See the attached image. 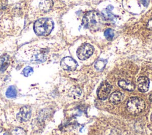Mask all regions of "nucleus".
<instances>
[{"label":"nucleus","instance_id":"nucleus-1","mask_svg":"<svg viewBox=\"0 0 152 135\" xmlns=\"http://www.w3.org/2000/svg\"><path fill=\"white\" fill-rule=\"evenodd\" d=\"M82 23L85 28L96 31L103 26L104 17L99 12L91 11L85 14L83 18Z\"/></svg>","mask_w":152,"mask_h":135},{"label":"nucleus","instance_id":"nucleus-2","mask_svg":"<svg viewBox=\"0 0 152 135\" xmlns=\"http://www.w3.org/2000/svg\"><path fill=\"white\" fill-rule=\"evenodd\" d=\"M53 28V21L49 18H42L37 20L34 24V31L38 36L49 35Z\"/></svg>","mask_w":152,"mask_h":135},{"label":"nucleus","instance_id":"nucleus-3","mask_svg":"<svg viewBox=\"0 0 152 135\" xmlns=\"http://www.w3.org/2000/svg\"><path fill=\"white\" fill-rule=\"evenodd\" d=\"M145 107L144 101L138 97H131L126 102L127 111L132 115H137L141 112Z\"/></svg>","mask_w":152,"mask_h":135},{"label":"nucleus","instance_id":"nucleus-4","mask_svg":"<svg viewBox=\"0 0 152 135\" xmlns=\"http://www.w3.org/2000/svg\"><path fill=\"white\" fill-rule=\"evenodd\" d=\"M93 46L88 43L82 44L77 51V55L79 59L83 60L90 57L93 53Z\"/></svg>","mask_w":152,"mask_h":135},{"label":"nucleus","instance_id":"nucleus-5","mask_svg":"<svg viewBox=\"0 0 152 135\" xmlns=\"http://www.w3.org/2000/svg\"><path fill=\"white\" fill-rule=\"evenodd\" d=\"M112 89V86L106 81L103 82L97 91V94L100 99L104 100L106 99Z\"/></svg>","mask_w":152,"mask_h":135},{"label":"nucleus","instance_id":"nucleus-6","mask_svg":"<svg viewBox=\"0 0 152 135\" xmlns=\"http://www.w3.org/2000/svg\"><path fill=\"white\" fill-rule=\"evenodd\" d=\"M78 66L77 62L72 57L67 56L64 57L61 61V66L66 70H74Z\"/></svg>","mask_w":152,"mask_h":135},{"label":"nucleus","instance_id":"nucleus-7","mask_svg":"<svg viewBox=\"0 0 152 135\" xmlns=\"http://www.w3.org/2000/svg\"><path fill=\"white\" fill-rule=\"evenodd\" d=\"M31 108L29 106L25 105L20 109L19 112L17 114L16 118L20 122H25L30 120L31 117Z\"/></svg>","mask_w":152,"mask_h":135},{"label":"nucleus","instance_id":"nucleus-8","mask_svg":"<svg viewBox=\"0 0 152 135\" xmlns=\"http://www.w3.org/2000/svg\"><path fill=\"white\" fill-rule=\"evenodd\" d=\"M138 90L141 92H145L148 90L150 81L145 76H140L137 80Z\"/></svg>","mask_w":152,"mask_h":135},{"label":"nucleus","instance_id":"nucleus-9","mask_svg":"<svg viewBox=\"0 0 152 135\" xmlns=\"http://www.w3.org/2000/svg\"><path fill=\"white\" fill-rule=\"evenodd\" d=\"M10 65V57L7 54L0 56V73L4 72Z\"/></svg>","mask_w":152,"mask_h":135},{"label":"nucleus","instance_id":"nucleus-10","mask_svg":"<svg viewBox=\"0 0 152 135\" xmlns=\"http://www.w3.org/2000/svg\"><path fill=\"white\" fill-rule=\"evenodd\" d=\"M118 85L122 89L128 91H133L135 87L132 82L128 80H120L118 82Z\"/></svg>","mask_w":152,"mask_h":135},{"label":"nucleus","instance_id":"nucleus-11","mask_svg":"<svg viewBox=\"0 0 152 135\" xmlns=\"http://www.w3.org/2000/svg\"><path fill=\"white\" fill-rule=\"evenodd\" d=\"M123 99V95L119 91H115L110 95L109 97L110 101L114 104H119Z\"/></svg>","mask_w":152,"mask_h":135},{"label":"nucleus","instance_id":"nucleus-12","mask_svg":"<svg viewBox=\"0 0 152 135\" xmlns=\"http://www.w3.org/2000/svg\"><path fill=\"white\" fill-rule=\"evenodd\" d=\"M52 5L53 2L52 0H45L40 4L39 8L42 11L47 12L51 9Z\"/></svg>","mask_w":152,"mask_h":135},{"label":"nucleus","instance_id":"nucleus-13","mask_svg":"<svg viewBox=\"0 0 152 135\" xmlns=\"http://www.w3.org/2000/svg\"><path fill=\"white\" fill-rule=\"evenodd\" d=\"M17 90L15 88V86L11 85V86H10L8 89H7L6 91V92H5V95L7 98H15L16 96H17Z\"/></svg>","mask_w":152,"mask_h":135},{"label":"nucleus","instance_id":"nucleus-14","mask_svg":"<svg viewBox=\"0 0 152 135\" xmlns=\"http://www.w3.org/2000/svg\"><path fill=\"white\" fill-rule=\"evenodd\" d=\"M107 61L104 59H99L94 63L95 68L98 70H102L106 66Z\"/></svg>","mask_w":152,"mask_h":135},{"label":"nucleus","instance_id":"nucleus-15","mask_svg":"<svg viewBox=\"0 0 152 135\" xmlns=\"http://www.w3.org/2000/svg\"><path fill=\"white\" fill-rule=\"evenodd\" d=\"M113 9V7L112 5H109L104 11H103V14H104V15H106V17H104V18H107L109 20H113L115 18V15L111 12L112 10Z\"/></svg>","mask_w":152,"mask_h":135},{"label":"nucleus","instance_id":"nucleus-16","mask_svg":"<svg viewBox=\"0 0 152 135\" xmlns=\"http://www.w3.org/2000/svg\"><path fill=\"white\" fill-rule=\"evenodd\" d=\"M104 35L105 36V37L106 38L107 40L110 41L112 40L113 37H114V36H115V34H114V32L113 31L110 29V28H107L106 29L105 31H104Z\"/></svg>","mask_w":152,"mask_h":135},{"label":"nucleus","instance_id":"nucleus-17","mask_svg":"<svg viewBox=\"0 0 152 135\" xmlns=\"http://www.w3.org/2000/svg\"><path fill=\"white\" fill-rule=\"evenodd\" d=\"M11 135H26V133L22 128L16 127L11 131Z\"/></svg>","mask_w":152,"mask_h":135},{"label":"nucleus","instance_id":"nucleus-18","mask_svg":"<svg viewBox=\"0 0 152 135\" xmlns=\"http://www.w3.org/2000/svg\"><path fill=\"white\" fill-rule=\"evenodd\" d=\"M33 73V69L30 66H26L23 70V74L24 76L27 77L32 75Z\"/></svg>","mask_w":152,"mask_h":135},{"label":"nucleus","instance_id":"nucleus-19","mask_svg":"<svg viewBox=\"0 0 152 135\" xmlns=\"http://www.w3.org/2000/svg\"><path fill=\"white\" fill-rule=\"evenodd\" d=\"M46 55L43 53L37 54L34 56V60H36L37 62H43L46 60Z\"/></svg>","mask_w":152,"mask_h":135},{"label":"nucleus","instance_id":"nucleus-20","mask_svg":"<svg viewBox=\"0 0 152 135\" xmlns=\"http://www.w3.org/2000/svg\"><path fill=\"white\" fill-rule=\"evenodd\" d=\"M109 135H121V131L115 128V129H113L111 130Z\"/></svg>","mask_w":152,"mask_h":135},{"label":"nucleus","instance_id":"nucleus-21","mask_svg":"<svg viewBox=\"0 0 152 135\" xmlns=\"http://www.w3.org/2000/svg\"><path fill=\"white\" fill-rule=\"evenodd\" d=\"M147 28L148 29V30H152V19L150 20L147 24Z\"/></svg>","mask_w":152,"mask_h":135},{"label":"nucleus","instance_id":"nucleus-22","mask_svg":"<svg viewBox=\"0 0 152 135\" xmlns=\"http://www.w3.org/2000/svg\"><path fill=\"white\" fill-rule=\"evenodd\" d=\"M140 1H141V3L143 4V5H144L145 7H147L148 5L149 1H150L149 0H140Z\"/></svg>","mask_w":152,"mask_h":135},{"label":"nucleus","instance_id":"nucleus-23","mask_svg":"<svg viewBox=\"0 0 152 135\" xmlns=\"http://www.w3.org/2000/svg\"><path fill=\"white\" fill-rule=\"evenodd\" d=\"M149 100L151 101V102L152 103V94H151L149 97Z\"/></svg>","mask_w":152,"mask_h":135},{"label":"nucleus","instance_id":"nucleus-24","mask_svg":"<svg viewBox=\"0 0 152 135\" xmlns=\"http://www.w3.org/2000/svg\"><path fill=\"white\" fill-rule=\"evenodd\" d=\"M150 120H151V121H152V112H151V115H150Z\"/></svg>","mask_w":152,"mask_h":135},{"label":"nucleus","instance_id":"nucleus-25","mask_svg":"<svg viewBox=\"0 0 152 135\" xmlns=\"http://www.w3.org/2000/svg\"><path fill=\"white\" fill-rule=\"evenodd\" d=\"M2 130H3V129H2V127H0V133H1V132H2Z\"/></svg>","mask_w":152,"mask_h":135}]
</instances>
